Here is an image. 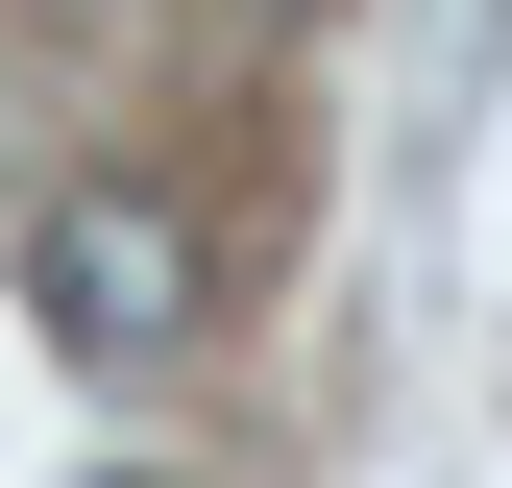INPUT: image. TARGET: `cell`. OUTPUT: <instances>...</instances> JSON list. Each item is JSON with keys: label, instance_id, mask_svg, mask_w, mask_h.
Instances as JSON below:
<instances>
[{"label": "cell", "instance_id": "1", "mask_svg": "<svg viewBox=\"0 0 512 488\" xmlns=\"http://www.w3.org/2000/svg\"><path fill=\"white\" fill-rule=\"evenodd\" d=\"M196 293H220V244H196V196L171 171H74V196H25V318L49 342H196Z\"/></svg>", "mask_w": 512, "mask_h": 488}, {"label": "cell", "instance_id": "2", "mask_svg": "<svg viewBox=\"0 0 512 488\" xmlns=\"http://www.w3.org/2000/svg\"><path fill=\"white\" fill-rule=\"evenodd\" d=\"M488 49H512V0H488Z\"/></svg>", "mask_w": 512, "mask_h": 488}, {"label": "cell", "instance_id": "3", "mask_svg": "<svg viewBox=\"0 0 512 488\" xmlns=\"http://www.w3.org/2000/svg\"><path fill=\"white\" fill-rule=\"evenodd\" d=\"M122 488H147V464H122Z\"/></svg>", "mask_w": 512, "mask_h": 488}]
</instances>
